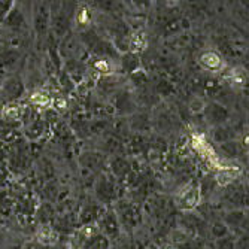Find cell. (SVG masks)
I'll return each instance as SVG.
<instances>
[{"mask_svg": "<svg viewBox=\"0 0 249 249\" xmlns=\"http://www.w3.org/2000/svg\"><path fill=\"white\" fill-rule=\"evenodd\" d=\"M219 201L229 211L249 209V182L248 179H233L224 185L219 193Z\"/></svg>", "mask_w": 249, "mask_h": 249, "instance_id": "1", "label": "cell"}, {"mask_svg": "<svg viewBox=\"0 0 249 249\" xmlns=\"http://www.w3.org/2000/svg\"><path fill=\"white\" fill-rule=\"evenodd\" d=\"M15 6V0H0V26L3 24V21Z\"/></svg>", "mask_w": 249, "mask_h": 249, "instance_id": "9", "label": "cell"}, {"mask_svg": "<svg viewBox=\"0 0 249 249\" xmlns=\"http://www.w3.org/2000/svg\"><path fill=\"white\" fill-rule=\"evenodd\" d=\"M27 30H29V26H27L26 17H24V14H22V11L17 6L12 8V11L9 12V15L3 21V24L0 26V33L5 32L11 37L22 35Z\"/></svg>", "mask_w": 249, "mask_h": 249, "instance_id": "2", "label": "cell"}, {"mask_svg": "<svg viewBox=\"0 0 249 249\" xmlns=\"http://www.w3.org/2000/svg\"><path fill=\"white\" fill-rule=\"evenodd\" d=\"M248 84H249V82H248Z\"/></svg>", "mask_w": 249, "mask_h": 249, "instance_id": "16", "label": "cell"}, {"mask_svg": "<svg viewBox=\"0 0 249 249\" xmlns=\"http://www.w3.org/2000/svg\"><path fill=\"white\" fill-rule=\"evenodd\" d=\"M203 112H205L206 121L213 127L221 125V124H227L229 118H230V112L227 110V107H224L222 105H219L216 102H211V103L205 105Z\"/></svg>", "mask_w": 249, "mask_h": 249, "instance_id": "4", "label": "cell"}, {"mask_svg": "<svg viewBox=\"0 0 249 249\" xmlns=\"http://www.w3.org/2000/svg\"><path fill=\"white\" fill-rule=\"evenodd\" d=\"M29 102L33 106H37V107H48L53 103V99H51V96L47 91H42V89H39V91H35L30 96Z\"/></svg>", "mask_w": 249, "mask_h": 249, "instance_id": "7", "label": "cell"}, {"mask_svg": "<svg viewBox=\"0 0 249 249\" xmlns=\"http://www.w3.org/2000/svg\"><path fill=\"white\" fill-rule=\"evenodd\" d=\"M5 94H8L9 99H14L17 96H19L22 93V84L19 82V79L17 78H9L8 81H5Z\"/></svg>", "mask_w": 249, "mask_h": 249, "instance_id": "8", "label": "cell"}, {"mask_svg": "<svg viewBox=\"0 0 249 249\" xmlns=\"http://www.w3.org/2000/svg\"><path fill=\"white\" fill-rule=\"evenodd\" d=\"M131 2V5L138 9V11H148L149 8H151V5H152V2L154 0H130Z\"/></svg>", "mask_w": 249, "mask_h": 249, "instance_id": "12", "label": "cell"}, {"mask_svg": "<svg viewBox=\"0 0 249 249\" xmlns=\"http://www.w3.org/2000/svg\"><path fill=\"white\" fill-rule=\"evenodd\" d=\"M242 3H243V6H246L249 9V0H242Z\"/></svg>", "mask_w": 249, "mask_h": 249, "instance_id": "13", "label": "cell"}, {"mask_svg": "<svg viewBox=\"0 0 249 249\" xmlns=\"http://www.w3.org/2000/svg\"><path fill=\"white\" fill-rule=\"evenodd\" d=\"M197 61L201 66V69H205L206 72H211V73H218L225 69L224 57L221 55V53L215 50H203L198 54Z\"/></svg>", "mask_w": 249, "mask_h": 249, "instance_id": "3", "label": "cell"}, {"mask_svg": "<svg viewBox=\"0 0 249 249\" xmlns=\"http://www.w3.org/2000/svg\"><path fill=\"white\" fill-rule=\"evenodd\" d=\"M246 157H248V163H249V149L246 151Z\"/></svg>", "mask_w": 249, "mask_h": 249, "instance_id": "14", "label": "cell"}, {"mask_svg": "<svg viewBox=\"0 0 249 249\" xmlns=\"http://www.w3.org/2000/svg\"><path fill=\"white\" fill-rule=\"evenodd\" d=\"M21 114H22V107L19 105H9L3 110V115L8 120H18L21 117Z\"/></svg>", "mask_w": 249, "mask_h": 249, "instance_id": "10", "label": "cell"}, {"mask_svg": "<svg viewBox=\"0 0 249 249\" xmlns=\"http://www.w3.org/2000/svg\"><path fill=\"white\" fill-rule=\"evenodd\" d=\"M197 200H198V188H196V187L187 188L185 193L180 194L179 206L182 209H193L197 205Z\"/></svg>", "mask_w": 249, "mask_h": 249, "instance_id": "6", "label": "cell"}, {"mask_svg": "<svg viewBox=\"0 0 249 249\" xmlns=\"http://www.w3.org/2000/svg\"><path fill=\"white\" fill-rule=\"evenodd\" d=\"M35 29L37 32V35L40 36L42 33H45L48 24H50V9L47 5H39L35 9Z\"/></svg>", "mask_w": 249, "mask_h": 249, "instance_id": "5", "label": "cell"}, {"mask_svg": "<svg viewBox=\"0 0 249 249\" xmlns=\"http://www.w3.org/2000/svg\"><path fill=\"white\" fill-rule=\"evenodd\" d=\"M246 179H248V182H249V173L246 175Z\"/></svg>", "mask_w": 249, "mask_h": 249, "instance_id": "15", "label": "cell"}, {"mask_svg": "<svg viewBox=\"0 0 249 249\" xmlns=\"http://www.w3.org/2000/svg\"><path fill=\"white\" fill-rule=\"evenodd\" d=\"M234 246L236 249H249V233L243 231V234L234 240Z\"/></svg>", "mask_w": 249, "mask_h": 249, "instance_id": "11", "label": "cell"}]
</instances>
